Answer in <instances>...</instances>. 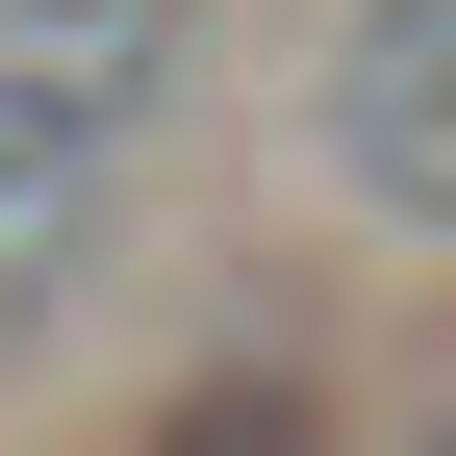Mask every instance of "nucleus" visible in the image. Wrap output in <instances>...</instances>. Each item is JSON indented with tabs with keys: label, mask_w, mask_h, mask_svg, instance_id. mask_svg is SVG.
<instances>
[{
	"label": "nucleus",
	"mask_w": 456,
	"mask_h": 456,
	"mask_svg": "<svg viewBox=\"0 0 456 456\" xmlns=\"http://www.w3.org/2000/svg\"><path fill=\"white\" fill-rule=\"evenodd\" d=\"M178 51H203V0H0V178L127 203V152H152V102H178Z\"/></svg>",
	"instance_id": "1"
},
{
	"label": "nucleus",
	"mask_w": 456,
	"mask_h": 456,
	"mask_svg": "<svg viewBox=\"0 0 456 456\" xmlns=\"http://www.w3.org/2000/svg\"><path fill=\"white\" fill-rule=\"evenodd\" d=\"M305 127H330V203H355V228L456 254V0H355Z\"/></svg>",
	"instance_id": "2"
},
{
	"label": "nucleus",
	"mask_w": 456,
	"mask_h": 456,
	"mask_svg": "<svg viewBox=\"0 0 456 456\" xmlns=\"http://www.w3.org/2000/svg\"><path fill=\"white\" fill-rule=\"evenodd\" d=\"M406 456H456V406H431V431H406Z\"/></svg>",
	"instance_id": "3"
}]
</instances>
